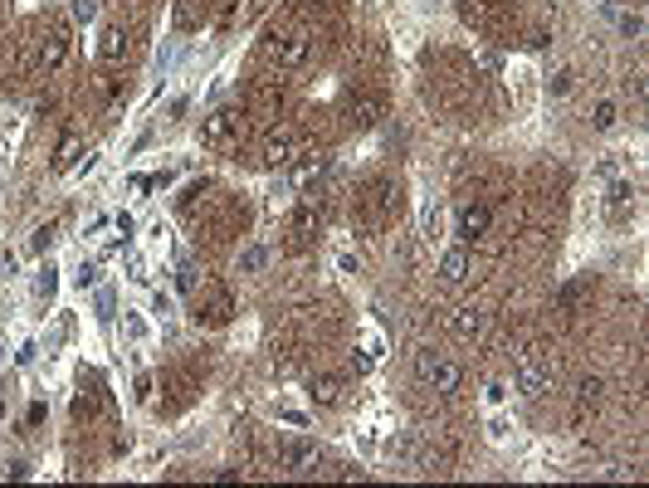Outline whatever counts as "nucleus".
<instances>
[{
  "label": "nucleus",
  "mask_w": 649,
  "mask_h": 488,
  "mask_svg": "<svg viewBox=\"0 0 649 488\" xmlns=\"http://www.w3.org/2000/svg\"><path fill=\"white\" fill-rule=\"evenodd\" d=\"M401 210H405V190H401V181H391V176H376V181H366V190L357 196L352 225H357V230H386V225L401 220Z\"/></svg>",
  "instance_id": "nucleus-1"
},
{
  "label": "nucleus",
  "mask_w": 649,
  "mask_h": 488,
  "mask_svg": "<svg viewBox=\"0 0 649 488\" xmlns=\"http://www.w3.org/2000/svg\"><path fill=\"white\" fill-rule=\"evenodd\" d=\"M308 54H312V30L308 25H269V34H264V59L279 64L283 74L288 69H303Z\"/></svg>",
  "instance_id": "nucleus-2"
},
{
  "label": "nucleus",
  "mask_w": 649,
  "mask_h": 488,
  "mask_svg": "<svg viewBox=\"0 0 649 488\" xmlns=\"http://www.w3.org/2000/svg\"><path fill=\"white\" fill-rule=\"evenodd\" d=\"M415 381L425 391H435V396H454V391L464 386V366L435 347H420L415 352Z\"/></svg>",
  "instance_id": "nucleus-3"
},
{
  "label": "nucleus",
  "mask_w": 649,
  "mask_h": 488,
  "mask_svg": "<svg viewBox=\"0 0 649 488\" xmlns=\"http://www.w3.org/2000/svg\"><path fill=\"white\" fill-rule=\"evenodd\" d=\"M245 123L249 117L239 108H215L206 123H200V142H206L210 152H235L239 137H245Z\"/></svg>",
  "instance_id": "nucleus-4"
},
{
  "label": "nucleus",
  "mask_w": 649,
  "mask_h": 488,
  "mask_svg": "<svg viewBox=\"0 0 649 488\" xmlns=\"http://www.w3.org/2000/svg\"><path fill=\"white\" fill-rule=\"evenodd\" d=\"M293 157H303V133H293V127H274V133H264L255 161L264 166V171H279V166H293Z\"/></svg>",
  "instance_id": "nucleus-5"
},
{
  "label": "nucleus",
  "mask_w": 649,
  "mask_h": 488,
  "mask_svg": "<svg viewBox=\"0 0 649 488\" xmlns=\"http://www.w3.org/2000/svg\"><path fill=\"white\" fill-rule=\"evenodd\" d=\"M513 381H518L523 396H542L547 381H552V356H547L542 347L518 352V362H513Z\"/></svg>",
  "instance_id": "nucleus-6"
},
{
  "label": "nucleus",
  "mask_w": 649,
  "mask_h": 488,
  "mask_svg": "<svg viewBox=\"0 0 649 488\" xmlns=\"http://www.w3.org/2000/svg\"><path fill=\"white\" fill-rule=\"evenodd\" d=\"M454 235H459V244H484L488 235H494V206H484V200L459 206V216H454Z\"/></svg>",
  "instance_id": "nucleus-7"
},
{
  "label": "nucleus",
  "mask_w": 649,
  "mask_h": 488,
  "mask_svg": "<svg viewBox=\"0 0 649 488\" xmlns=\"http://www.w3.org/2000/svg\"><path fill=\"white\" fill-rule=\"evenodd\" d=\"M444 327H450L454 342H484L488 337V313L474 308V303H464V308H454V313L444 318Z\"/></svg>",
  "instance_id": "nucleus-8"
},
{
  "label": "nucleus",
  "mask_w": 649,
  "mask_h": 488,
  "mask_svg": "<svg viewBox=\"0 0 649 488\" xmlns=\"http://www.w3.org/2000/svg\"><path fill=\"white\" fill-rule=\"evenodd\" d=\"M279 108H283V78H264V83H255V88H249L245 117H255V123H274V117H279Z\"/></svg>",
  "instance_id": "nucleus-9"
},
{
  "label": "nucleus",
  "mask_w": 649,
  "mask_h": 488,
  "mask_svg": "<svg viewBox=\"0 0 649 488\" xmlns=\"http://www.w3.org/2000/svg\"><path fill=\"white\" fill-rule=\"evenodd\" d=\"M64 59H69V25H50L40 50H34V69H40V74H59Z\"/></svg>",
  "instance_id": "nucleus-10"
},
{
  "label": "nucleus",
  "mask_w": 649,
  "mask_h": 488,
  "mask_svg": "<svg viewBox=\"0 0 649 488\" xmlns=\"http://www.w3.org/2000/svg\"><path fill=\"white\" fill-rule=\"evenodd\" d=\"M468 273H474V254H468V244H454L440 259V283L444 289H459V283H468Z\"/></svg>",
  "instance_id": "nucleus-11"
},
{
  "label": "nucleus",
  "mask_w": 649,
  "mask_h": 488,
  "mask_svg": "<svg viewBox=\"0 0 649 488\" xmlns=\"http://www.w3.org/2000/svg\"><path fill=\"white\" fill-rule=\"evenodd\" d=\"M308 464H318V445H312V439H283L279 445V469L303 474Z\"/></svg>",
  "instance_id": "nucleus-12"
},
{
  "label": "nucleus",
  "mask_w": 649,
  "mask_h": 488,
  "mask_svg": "<svg viewBox=\"0 0 649 488\" xmlns=\"http://www.w3.org/2000/svg\"><path fill=\"white\" fill-rule=\"evenodd\" d=\"M308 401L312 406H322V410L342 406V376H312L308 381Z\"/></svg>",
  "instance_id": "nucleus-13"
},
{
  "label": "nucleus",
  "mask_w": 649,
  "mask_h": 488,
  "mask_svg": "<svg viewBox=\"0 0 649 488\" xmlns=\"http://www.w3.org/2000/svg\"><path fill=\"white\" fill-rule=\"evenodd\" d=\"M127 50H132V40H127L123 25H107V30L98 34V59H103V64H117V59H127Z\"/></svg>",
  "instance_id": "nucleus-14"
},
{
  "label": "nucleus",
  "mask_w": 649,
  "mask_h": 488,
  "mask_svg": "<svg viewBox=\"0 0 649 488\" xmlns=\"http://www.w3.org/2000/svg\"><path fill=\"white\" fill-rule=\"evenodd\" d=\"M381 117H386V98H381V93H362V98H352V123L357 127H376Z\"/></svg>",
  "instance_id": "nucleus-15"
},
{
  "label": "nucleus",
  "mask_w": 649,
  "mask_h": 488,
  "mask_svg": "<svg viewBox=\"0 0 649 488\" xmlns=\"http://www.w3.org/2000/svg\"><path fill=\"white\" fill-rule=\"evenodd\" d=\"M600 391H606V381L600 376H581V386H576V410H596L600 406Z\"/></svg>",
  "instance_id": "nucleus-16"
},
{
  "label": "nucleus",
  "mask_w": 649,
  "mask_h": 488,
  "mask_svg": "<svg viewBox=\"0 0 649 488\" xmlns=\"http://www.w3.org/2000/svg\"><path fill=\"white\" fill-rule=\"evenodd\" d=\"M79 152H83V142H79L74 133H69V137L59 142V147H54V171H69V166L79 161Z\"/></svg>",
  "instance_id": "nucleus-17"
},
{
  "label": "nucleus",
  "mask_w": 649,
  "mask_h": 488,
  "mask_svg": "<svg viewBox=\"0 0 649 488\" xmlns=\"http://www.w3.org/2000/svg\"><path fill=\"white\" fill-rule=\"evenodd\" d=\"M200 313H206V323H210V327H220L225 318H230V293H220V289H215L210 308H200ZM200 313H196V318H200Z\"/></svg>",
  "instance_id": "nucleus-18"
},
{
  "label": "nucleus",
  "mask_w": 649,
  "mask_h": 488,
  "mask_svg": "<svg viewBox=\"0 0 649 488\" xmlns=\"http://www.w3.org/2000/svg\"><path fill=\"white\" fill-rule=\"evenodd\" d=\"M322 171H328V157H308L303 166H293V186H308V181H318Z\"/></svg>",
  "instance_id": "nucleus-19"
},
{
  "label": "nucleus",
  "mask_w": 649,
  "mask_h": 488,
  "mask_svg": "<svg viewBox=\"0 0 649 488\" xmlns=\"http://www.w3.org/2000/svg\"><path fill=\"white\" fill-rule=\"evenodd\" d=\"M630 206H635V186H630V181H616V186H610V210H616V216H625Z\"/></svg>",
  "instance_id": "nucleus-20"
},
{
  "label": "nucleus",
  "mask_w": 649,
  "mask_h": 488,
  "mask_svg": "<svg viewBox=\"0 0 649 488\" xmlns=\"http://www.w3.org/2000/svg\"><path fill=\"white\" fill-rule=\"evenodd\" d=\"M264 264H269V249H264V244H255V249L239 254V273H259Z\"/></svg>",
  "instance_id": "nucleus-21"
},
{
  "label": "nucleus",
  "mask_w": 649,
  "mask_h": 488,
  "mask_svg": "<svg viewBox=\"0 0 649 488\" xmlns=\"http://www.w3.org/2000/svg\"><path fill=\"white\" fill-rule=\"evenodd\" d=\"M54 273H59L54 264H44V269H40V279H34V293H40L44 303H50V299H54V289H59V279H54Z\"/></svg>",
  "instance_id": "nucleus-22"
},
{
  "label": "nucleus",
  "mask_w": 649,
  "mask_h": 488,
  "mask_svg": "<svg viewBox=\"0 0 649 488\" xmlns=\"http://www.w3.org/2000/svg\"><path fill=\"white\" fill-rule=\"evenodd\" d=\"M59 240V220H44L40 225V230H34V240H30V249H40V254H44V249H50Z\"/></svg>",
  "instance_id": "nucleus-23"
},
{
  "label": "nucleus",
  "mask_w": 649,
  "mask_h": 488,
  "mask_svg": "<svg viewBox=\"0 0 649 488\" xmlns=\"http://www.w3.org/2000/svg\"><path fill=\"white\" fill-rule=\"evenodd\" d=\"M69 15H74V25H88V20L98 15V0H74V5H69Z\"/></svg>",
  "instance_id": "nucleus-24"
},
{
  "label": "nucleus",
  "mask_w": 649,
  "mask_h": 488,
  "mask_svg": "<svg viewBox=\"0 0 649 488\" xmlns=\"http://www.w3.org/2000/svg\"><path fill=\"white\" fill-rule=\"evenodd\" d=\"M596 133H610V127H616V103H596Z\"/></svg>",
  "instance_id": "nucleus-25"
},
{
  "label": "nucleus",
  "mask_w": 649,
  "mask_h": 488,
  "mask_svg": "<svg viewBox=\"0 0 649 488\" xmlns=\"http://www.w3.org/2000/svg\"><path fill=\"white\" fill-rule=\"evenodd\" d=\"M640 30H644V20H640V15H620V34H625V40H635Z\"/></svg>",
  "instance_id": "nucleus-26"
},
{
  "label": "nucleus",
  "mask_w": 649,
  "mask_h": 488,
  "mask_svg": "<svg viewBox=\"0 0 649 488\" xmlns=\"http://www.w3.org/2000/svg\"><path fill=\"white\" fill-rule=\"evenodd\" d=\"M571 78H576V74H571V69H561V74H557V78H552V93H557V98H561V93H567V88H571Z\"/></svg>",
  "instance_id": "nucleus-27"
},
{
  "label": "nucleus",
  "mask_w": 649,
  "mask_h": 488,
  "mask_svg": "<svg viewBox=\"0 0 649 488\" xmlns=\"http://www.w3.org/2000/svg\"><path fill=\"white\" fill-rule=\"evenodd\" d=\"M137 401H152V376H137Z\"/></svg>",
  "instance_id": "nucleus-28"
},
{
  "label": "nucleus",
  "mask_w": 649,
  "mask_h": 488,
  "mask_svg": "<svg viewBox=\"0 0 649 488\" xmlns=\"http://www.w3.org/2000/svg\"><path fill=\"white\" fill-rule=\"evenodd\" d=\"M0 273H15V254H10V249L0 254Z\"/></svg>",
  "instance_id": "nucleus-29"
},
{
  "label": "nucleus",
  "mask_w": 649,
  "mask_h": 488,
  "mask_svg": "<svg viewBox=\"0 0 649 488\" xmlns=\"http://www.w3.org/2000/svg\"><path fill=\"white\" fill-rule=\"evenodd\" d=\"M0 415H5V401H0Z\"/></svg>",
  "instance_id": "nucleus-30"
}]
</instances>
